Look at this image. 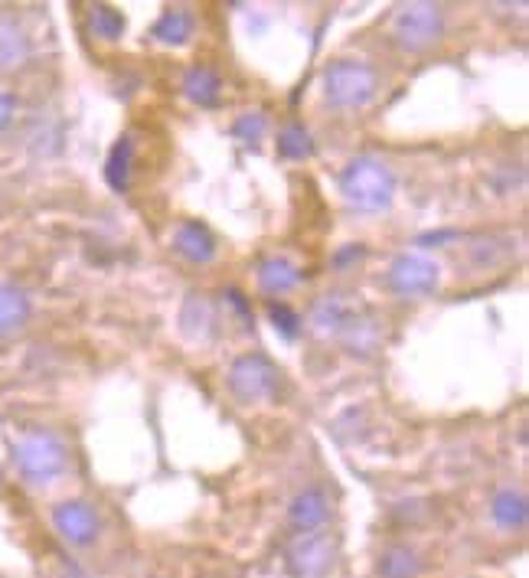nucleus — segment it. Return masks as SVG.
<instances>
[{
	"mask_svg": "<svg viewBox=\"0 0 529 578\" xmlns=\"http://www.w3.org/2000/svg\"><path fill=\"white\" fill-rule=\"evenodd\" d=\"M343 200L360 213H382L395 197V174L379 157H353L340 174Z\"/></svg>",
	"mask_w": 529,
	"mask_h": 578,
	"instance_id": "obj_1",
	"label": "nucleus"
},
{
	"mask_svg": "<svg viewBox=\"0 0 529 578\" xmlns=\"http://www.w3.org/2000/svg\"><path fill=\"white\" fill-rule=\"evenodd\" d=\"M13 461L30 484H50L66 471V444L60 434L36 429L13 444Z\"/></svg>",
	"mask_w": 529,
	"mask_h": 578,
	"instance_id": "obj_2",
	"label": "nucleus"
},
{
	"mask_svg": "<svg viewBox=\"0 0 529 578\" xmlns=\"http://www.w3.org/2000/svg\"><path fill=\"white\" fill-rule=\"evenodd\" d=\"M377 88L379 78L373 66H367L360 60H340V63L327 66V73H324V95L340 112L367 108L373 102Z\"/></svg>",
	"mask_w": 529,
	"mask_h": 578,
	"instance_id": "obj_3",
	"label": "nucleus"
},
{
	"mask_svg": "<svg viewBox=\"0 0 529 578\" xmlns=\"http://www.w3.org/2000/svg\"><path fill=\"white\" fill-rule=\"evenodd\" d=\"M445 33V13L438 3H405L392 20V36L402 50L422 53L435 46Z\"/></svg>",
	"mask_w": 529,
	"mask_h": 578,
	"instance_id": "obj_4",
	"label": "nucleus"
},
{
	"mask_svg": "<svg viewBox=\"0 0 529 578\" xmlns=\"http://www.w3.org/2000/svg\"><path fill=\"white\" fill-rule=\"evenodd\" d=\"M282 386L278 366L262 354H245L229 369V389L239 402H265L275 399Z\"/></svg>",
	"mask_w": 529,
	"mask_h": 578,
	"instance_id": "obj_5",
	"label": "nucleus"
},
{
	"mask_svg": "<svg viewBox=\"0 0 529 578\" xmlns=\"http://www.w3.org/2000/svg\"><path fill=\"white\" fill-rule=\"evenodd\" d=\"M334 556H337V543L324 529H314V533H298L288 543L285 566L292 578H324L334 566Z\"/></svg>",
	"mask_w": 529,
	"mask_h": 578,
	"instance_id": "obj_6",
	"label": "nucleus"
},
{
	"mask_svg": "<svg viewBox=\"0 0 529 578\" xmlns=\"http://www.w3.org/2000/svg\"><path fill=\"white\" fill-rule=\"evenodd\" d=\"M438 275H442L438 262H432L425 255H415V252H402V255L392 259L385 285L399 297H425V294L438 288Z\"/></svg>",
	"mask_w": 529,
	"mask_h": 578,
	"instance_id": "obj_7",
	"label": "nucleus"
},
{
	"mask_svg": "<svg viewBox=\"0 0 529 578\" xmlns=\"http://www.w3.org/2000/svg\"><path fill=\"white\" fill-rule=\"evenodd\" d=\"M53 526L60 536L73 546H92L98 539V516L95 509L82 501H66L53 509Z\"/></svg>",
	"mask_w": 529,
	"mask_h": 578,
	"instance_id": "obj_8",
	"label": "nucleus"
},
{
	"mask_svg": "<svg viewBox=\"0 0 529 578\" xmlns=\"http://www.w3.org/2000/svg\"><path fill=\"white\" fill-rule=\"evenodd\" d=\"M173 249L187 262H193V265H207V262L216 259V239H213V232L203 222H193V219H187V222H180L173 229Z\"/></svg>",
	"mask_w": 529,
	"mask_h": 578,
	"instance_id": "obj_9",
	"label": "nucleus"
},
{
	"mask_svg": "<svg viewBox=\"0 0 529 578\" xmlns=\"http://www.w3.org/2000/svg\"><path fill=\"white\" fill-rule=\"evenodd\" d=\"M330 519V501L320 487H304L301 494H295V501L288 506V523L298 533H314Z\"/></svg>",
	"mask_w": 529,
	"mask_h": 578,
	"instance_id": "obj_10",
	"label": "nucleus"
},
{
	"mask_svg": "<svg viewBox=\"0 0 529 578\" xmlns=\"http://www.w3.org/2000/svg\"><path fill=\"white\" fill-rule=\"evenodd\" d=\"M180 330L197 344H203L216 334V311H213L210 297H203L200 291L187 294V301L180 307Z\"/></svg>",
	"mask_w": 529,
	"mask_h": 578,
	"instance_id": "obj_11",
	"label": "nucleus"
},
{
	"mask_svg": "<svg viewBox=\"0 0 529 578\" xmlns=\"http://www.w3.org/2000/svg\"><path fill=\"white\" fill-rule=\"evenodd\" d=\"M353 311L340 294H324L314 307H310V327L317 337H337L343 334V327L350 324Z\"/></svg>",
	"mask_w": 529,
	"mask_h": 578,
	"instance_id": "obj_12",
	"label": "nucleus"
},
{
	"mask_svg": "<svg viewBox=\"0 0 529 578\" xmlns=\"http://www.w3.org/2000/svg\"><path fill=\"white\" fill-rule=\"evenodd\" d=\"M27 60H30L27 30L17 20L0 17V73H17L27 66Z\"/></svg>",
	"mask_w": 529,
	"mask_h": 578,
	"instance_id": "obj_13",
	"label": "nucleus"
},
{
	"mask_svg": "<svg viewBox=\"0 0 529 578\" xmlns=\"http://www.w3.org/2000/svg\"><path fill=\"white\" fill-rule=\"evenodd\" d=\"M151 36L163 46H183L193 36V13L183 7H170L157 17V23L151 27Z\"/></svg>",
	"mask_w": 529,
	"mask_h": 578,
	"instance_id": "obj_14",
	"label": "nucleus"
},
{
	"mask_svg": "<svg viewBox=\"0 0 529 578\" xmlns=\"http://www.w3.org/2000/svg\"><path fill=\"white\" fill-rule=\"evenodd\" d=\"M183 92L193 105L200 108H213L220 105V95H223V78L213 73L210 66H193L183 75Z\"/></svg>",
	"mask_w": 529,
	"mask_h": 578,
	"instance_id": "obj_15",
	"label": "nucleus"
},
{
	"mask_svg": "<svg viewBox=\"0 0 529 578\" xmlns=\"http://www.w3.org/2000/svg\"><path fill=\"white\" fill-rule=\"evenodd\" d=\"M490 516H494V523H497L500 529H510V533L523 529L529 519L527 497H523L520 491H500V494L494 497V504H490Z\"/></svg>",
	"mask_w": 529,
	"mask_h": 578,
	"instance_id": "obj_16",
	"label": "nucleus"
},
{
	"mask_svg": "<svg viewBox=\"0 0 529 578\" xmlns=\"http://www.w3.org/2000/svg\"><path fill=\"white\" fill-rule=\"evenodd\" d=\"M298 282H301V272L288 259H278L275 255V259H265L258 265V285H262V291H268V294H288Z\"/></svg>",
	"mask_w": 529,
	"mask_h": 578,
	"instance_id": "obj_17",
	"label": "nucleus"
},
{
	"mask_svg": "<svg viewBox=\"0 0 529 578\" xmlns=\"http://www.w3.org/2000/svg\"><path fill=\"white\" fill-rule=\"evenodd\" d=\"M30 320V297L13 285H0V334H13Z\"/></svg>",
	"mask_w": 529,
	"mask_h": 578,
	"instance_id": "obj_18",
	"label": "nucleus"
},
{
	"mask_svg": "<svg viewBox=\"0 0 529 578\" xmlns=\"http://www.w3.org/2000/svg\"><path fill=\"white\" fill-rule=\"evenodd\" d=\"M379 576L382 578H419L422 576V559L409 546H392L379 559Z\"/></svg>",
	"mask_w": 529,
	"mask_h": 578,
	"instance_id": "obj_19",
	"label": "nucleus"
},
{
	"mask_svg": "<svg viewBox=\"0 0 529 578\" xmlns=\"http://www.w3.org/2000/svg\"><path fill=\"white\" fill-rule=\"evenodd\" d=\"M131 154H135V145H131V138L125 135L118 145L112 147V154H108V164H105V180H108V187L112 190H118V193H125L128 190V180H131Z\"/></svg>",
	"mask_w": 529,
	"mask_h": 578,
	"instance_id": "obj_20",
	"label": "nucleus"
},
{
	"mask_svg": "<svg viewBox=\"0 0 529 578\" xmlns=\"http://www.w3.org/2000/svg\"><path fill=\"white\" fill-rule=\"evenodd\" d=\"M278 154L285 160H304V157L314 154V138L301 122H292L278 132Z\"/></svg>",
	"mask_w": 529,
	"mask_h": 578,
	"instance_id": "obj_21",
	"label": "nucleus"
},
{
	"mask_svg": "<svg viewBox=\"0 0 529 578\" xmlns=\"http://www.w3.org/2000/svg\"><path fill=\"white\" fill-rule=\"evenodd\" d=\"M347 347L350 354H373L379 347V327L370 317H350V324L343 327Z\"/></svg>",
	"mask_w": 529,
	"mask_h": 578,
	"instance_id": "obj_22",
	"label": "nucleus"
},
{
	"mask_svg": "<svg viewBox=\"0 0 529 578\" xmlns=\"http://www.w3.org/2000/svg\"><path fill=\"white\" fill-rule=\"evenodd\" d=\"M88 27L102 40H118L125 33V17L115 7H108V3H95L88 10Z\"/></svg>",
	"mask_w": 529,
	"mask_h": 578,
	"instance_id": "obj_23",
	"label": "nucleus"
},
{
	"mask_svg": "<svg viewBox=\"0 0 529 578\" xmlns=\"http://www.w3.org/2000/svg\"><path fill=\"white\" fill-rule=\"evenodd\" d=\"M265 128H268V118L262 112H245V115L235 118L232 138H239L242 145H258L265 138Z\"/></svg>",
	"mask_w": 529,
	"mask_h": 578,
	"instance_id": "obj_24",
	"label": "nucleus"
},
{
	"mask_svg": "<svg viewBox=\"0 0 529 578\" xmlns=\"http://www.w3.org/2000/svg\"><path fill=\"white\" fill-rule=\"evenodd\" d=\"M268 317H272L275 330H278L285 340H295V337L301 334V317H298L292 307H285V304H272V307H268Z\"/></svg>",
	"mask_w": 529,
	"mask_h": 578,
	"instance_id": "obj_25",
	"label": "nucleus"
},
{
	"mask_svg": "<svg viewBox=\"0 0 529 578\" xmlns=\"http://www.w3.org/2000/svg\"><path fill=\"white\" fill-rule=\"evenodd\" d=\"M367 255V249L363 245H347V249H340L337 255H334V269L337 272H347L350 269V262H360Z\"/></svg>",
	"mask_w": 529,
	"mask_h": 578,
	"instance_id": "obj_26",
	"label": "nucleus"
},
{
	"mask_svg": "<svg viewBox=\"0 0 529 578\" xmlns=\"http://www.w3.org/2000/svg\"><path fill=\"white\" fill-rule=\"evenodd\" d=\"M461 232L457 229H442V232H425V235H419V245L422 249H435V245H448L452 239H457Z\"/></svg>",
	"mask_w": 529,
	"mask_h": 578,
	"instance_id": "obj_27",
	"label": "nucleus"
},
{
	"mask_svg": "<svg viewBox=\"0 0 529 578\" xmlns=\"http://www.w3.org/2000/svg\"><path fill=\"white\" fill-rule=\"evenodd\" d=\"M13 115H17V98H13V95H7V92H0V132H3V128H10Z\"/></svg>",
	"mask_w": 529,
	"mask_h": 578,
	"instance_id": "obj_28",
	"label": "nucleus"
},
{
	"mask_svg": "<svg viewBox=\"0 0 529 578\" xmlns=\"http://www.w3.org/2000/svg\"><path fill=\"white\" fill-rule=\"evenodd\" d=\"M223 294H226V301L232 304V307H235V311H239V314H242V317H248V301L242 297V291L229 288V291H223Z\"/></svg>",
	"mask_w": 529,
	"mask_h": 578,
	"instance_id": "obj_29",
	"label": "nucleus"
}]
</instances>
